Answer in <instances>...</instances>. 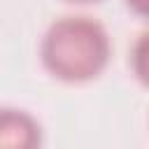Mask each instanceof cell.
Returning <instances> with one entry per match:
<instances>
[{"instance_id": "3", "label": "cell", "mask_w": 149, "mask_h": 149, "mask_svg": "<svg viewBox=\"0 0 149 149\" xmlns=\"http://www.w3.org/2000/svg\"><path fill=\"white\" fill-rule=\"evenodd\" d=\"M130 68L140 84L149 86V30L142 33L130 49Z\"/></svg>"}, {"instance_id": "4", "label": "cell", "mask_w": 149, "mask_h": 149, "mask_svg": "<svg viewBox=\"0 0 149 149\" xmlns=\"http://www.w3.org/2000/svg\"><path fill=\"white\" fill-rule=\"evenodd\" d=\"M126 5H128L135 14L149 19V0H126Z\"/></svg>"}, {"instance_id": "2", "label": "cell", "mask_w": 149, "mask_h": 149, "mask_svg": "<svg viewBox=\"0 0 149 149\" xmlns=\"http://www.w3.org/2000/svg\"><path fill=\"white\" fill-rule=\"evenodd\" d=\"M42 142L37 119L26 109L5 107L0 114V144L7 149H35Z\"/></svg>"}, {"instance_id": "5", "label": "cell", "mask_w": 149, "mask_h": 149, "mask_svg": "<svg viewBox=\"0 0 149 149\" xmlns=\"http://www.w3.org/2000/svg\"><path fill=\"white\" fill-rule=\"evenodd\" d=\"M68 2H79L81 5V2H95V0H68Z\"/></svg>"}, {"instance_id": "1", "label": "cell", "mask_w": 149, "mask_h": 149, "mask_svg": "<svg viewBox=\"0 0 149 149\" xmlns=\"http://www.w3.org/2000/svg\"><path fill=\"white\" fill-rule=\"evenodd\" d=\"M112 42L105 26L91 16L70 14L56 19L42 35V65L61 81L81 84L95 79L109 63Z\"/></svg>"}]
</instances>
